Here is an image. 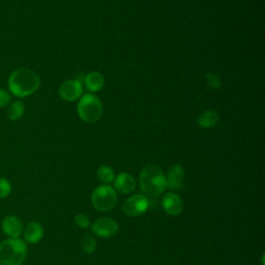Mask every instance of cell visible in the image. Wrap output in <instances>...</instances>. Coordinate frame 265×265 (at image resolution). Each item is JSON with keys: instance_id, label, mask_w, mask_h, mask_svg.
I'll list each match as a JSON object with an SVG mask.
<instances>
[{"instance_id": "obj_1", "label": "cell", "mask_w": 265, "mask_h": 265, "mask_svg": "<svg viewBox=\"0 0 265 265\" xmlns=\"http://www.w3.org/2000/svg\"><path fill=\"white\" fill-rule=\"evenodd\" d=\"M8 85L10 91L17 98H26L37 91L41 79L34 70L21 67L15 69L11 74Z\"/></svg>"}, {"instance_id": "obj_2", "label": "cell", "mask_w": 265, "mask_h": 265, "mask_svg": "<svg viewBox=\"0 0 265 265\" xmlns=\"http://www.w3.org/2000/svg\"><path fill=\"white\" fill-rule=\"evenodd\" d=\"M141 191L147 197H158L167 187L166 176L160 167L147 165L143 168L139 175Z\"/></svg>"}, {"instance_id": "obj_3", "label": "cell", "mask_w": 265, "mask_h": 265, "mask_svg": "<svg viewBox=\"0 0 265 265\" xmlns=\"http://www.w3.org/2000/svg\"><path fill=\"white\" fill-rule=\"evenodd\" d=\"M27 246L20 238H9L0 244V264L22 265L27 258Z\"/></svg>"}, {"instance_id": "obj_4", "label": "cell", "mask_w": 265, "mask_h": 265, "mask_svg": "<svg viewBox=\"0 0 265 265\" xmlns=\"http://www.w3.org/2000/svg\"><path fill=\"white\" fill-rule=\"evenodd\" d=\"M78 115L86 124H94L102 118L104 107L102 101L93 93H86L80 98L77 106Z\"/></svg>"}, {"instance_id": "obj_5", "label": "cell", "mask_w": 265, "mask_h": 265, "mask_svg": "<svg viewBox=\"0 0 265 265\" xmlns=\"http://www.w3.org/2000/svg\"><path fill=\"white\" fill-rule=\"evenodd\" d=\"M117 202L116 191L109 184L96 187L91 196V203L96 210L109 211L114 208Z\"/></svg>"}, {"instance_id": "obj_6", "label": "cell", "mask_w": 265, "mask_h": 265, "mask_svg": "<svg viewBox=\"0 0 265 265\" xmlns=\"http://www.w3.org/2000/svg\"><path fill=\"white\" fill-rule=\"evenodd\" d=\"M148 199L146 196L137 194L128 198L124 205L123 211L128 216H139L148 209Z\"/></svg>"}, {"instance_id": "obj_7", "label": "cell", "mask_w": 265, "mask_h": 265, "mask_svg": "<svg viewBox=\"0 0 265 265\" xmlns=\"http://www.w3.org/2000/svg\"><path fill=\"white\" fill-rule=\"evenodd\" d=\"M83 93L82 83L78 80H66L58 88V94L65 102H75L80 99Z\"/></svg>"}, {"instance_id": "obj_8", "label": "cell", "mask_w": 265, "mask_h": 265, "mask_svg": "<svg viewBox=\"0 0 265 265\" xmlns=\"http://www.w3.org/2000/svg\"><path fill=\"white\" fill-rule=\"evenodd\" d=\"M92 230L95 235L103 238L114 236L118 230V224L116 221L110 218H101L96 220L92 225Z\"/></svg>"}, {"instance_id": "obj_9", "label": "cell", "mask_w": 265, "mask_h": 265, "mask_svg": "<svg viewBox=\"0 0 265 265\" xmlns=\"http://www.w3.org/2000/svg\"><path fill=\"white\" fill-rule=\"evenodd\" d=\"M162 207L168 214L178 215L183 210V202L177 194L167 193L162 199Z\"/></svg>"}, {"instance_id": "obj_10", "label": "cell", "mask_w": 265, "mask_h": 265, "mask_svg": "<svg viewBox=\"0 0 265 265\" xmlns=\"http://www.w3.org/2000/svg\"><path fill=\"white\" fill-rule=\"evenodd\" d=\"M4 233L10 238H19L23 232V223L16 215H8L2 222Z\"/></svg>"}, {"instance_id": "obj_11", "label": "cell", "mask_w": 265, "mask_h": 265, "mask_svg": "<svg viewBox=\"0 0 265 265\" xmlns=\"http://www.w3.org/2000/svg\"><path fill=\"white\" fill-rule=\"evenodd\" d=\"M167 187L171 190H181L184 184V170L180 165L170 167L167 175Z\"/></svg>"}, {"instance_id": "obj_12", "label": "cell", "mask_w": 265, "mask_h": 265, "mask_svg": "<svg viewBox=\"0 0 265 265\" xmlns=\"http://www.w3.org/2000/svg\"><path fill=\"white\" fill-rule=\"evenodd\" d=\"M114 185L115 188L123 194H130L136 188V180L131 174L123 172L119 173L114 179Z\"/></svg>"}, {"instance_id": "obj_13", "label": "cell", "mask_w": 265, "mask_h": 265, "mask_svg": "<svg viewBox=\"0 0 265 265\" xmlns=\"http://www.w3.org/2000/svg\"><path fill=\"white\" fill-rule=\"evenodd\" d=\"M44 237V228L39 222H30L24 229V239L26 243L34 245Z\"/></svg>"}, {"instance_id": "obj_14", "label": "cell", "mask_w": 265, "mask_h": 265, "mask_svg": "<svg viewBox=\"0 0 265 265\" xmlns=\"http://www.w3.org/2000/svg\"><path fill=\"white\" fill-rule=\"evenodd\" d=\"M84 84H85V87L91 93L98 92L103 88V86L105 84V78L101 73H99V71H91V73H89L85 76Z\"/></svg>"}, {"instance_id": "obj_15", "label": "cell", "mask_w": 265, "mask_h": 265, "mask_svg": "<svg viewBox=\"0 0 265 265\" xmlns=\"http://www.w3.org/2000/svg\"><path fill=\"white\" fill-rule=\"evenodd\" d=\"M219 122V114L213 110H207L202 112L199 117L197 123L203 129H211L213 128Z\"/></svg>"}, {"instance_id": "obj_16", "label": "cell", "mask_w": 265, "mask_h": 265, "mask_svg": "<svg viewBox=\"0 0 265 265\" xmlns=\"http://www.w3.org/2000/svg\"><path fill=\"white\" fill-rule=\"evenodd\" d=\"M96 176H98L100 181H102L105 184H109L113 182L115 179L114 170L108 165H103L99 167L98 171H96Z\"/></svg>"}, {"instance_id": "obj_17", "label": "cell", "mask_w": 265, "mask_h": 265, "mask_svg": "<svg viewBox=\"0 0 265 265\" xmlns=\"http://www.w3.org/2000/svg\"><path fill=\"white\" fill-rule=\"evenodd\" d=\"M24 112H25L24 104L21 101H16L10 105L8 109V116L11 120H13V122H17V120L22 118Z\"/></svg>"}, {"instance_id": "obj_18", "label": "cell", "mask_w": 265, "mask_h": 265, "mask_svg": "<svg viewBox=\"0 0 265 265\" xmlns=\"http://www.w3.org/2000/svg\"><path fill=\"white\" fill-rule=\"evenodd\" d=\"M81 248L86 254H91L95 251L96 249V242L93 237L90 235H86L83 237L81 242Z\"/></svg>"}, {"instance_id": "obj_19", "label": "cell", "mask_w": 265, "mask_h": 265, "mask_svg": "<svg viewBox=\"0 0 265 265\" xmlns=\"http://www.w3.org/2000/svg\"><path fill=\"white\" fill-rule=\"evenodd\" d=\"M12 192V184L11 182L5 178L0 177V199L7 198Z\"/></svg>"}, {"instance_id": "obj_20", "label": "cell", "mask_w": 265, "mask_h": 265, "mask_svg": "<svg viewBox=\"0 0 265 265\" xmlns=\"http://www.w3.org/2000/svg\"><path fill=\"white\" fill-rule=\"evenodd\" d=\"M206 81L209 87L213 90H218L221 87V79L219 78L218 75H215L213 73H208L206 74Z\"/></svg>"}, {"instance_id": "obj_21", "label": "cell", "mask_w": 265, "mask_h": 265, "mask_svg": "<svg viewBox=\"0 0 265 265\" xmlns=\"http://www.w3.org/2000/svg\"><path fill=\"white\" fill-rule=\"evenodd\" d=\"M75 223L78 227L82 228V229H85V228H88L90 226V221L88 219V216L85 215V214H77L75 216Z\"/></svg>"}, {"instance_id": "obj_22", "label": "cell", "mask_w": 265, "mask_h": 265, "mask_svg": "<svg viewBox=\"0 0 265 265\" xmlns=\"http://www.w3.org/2000/svg\"><path fill=\"white\" fill-rule=\"evenodd\" d=\"M11 94L7 90L0 88V108L7 107L11 103Z\"/></svg>"}]
</instances>
